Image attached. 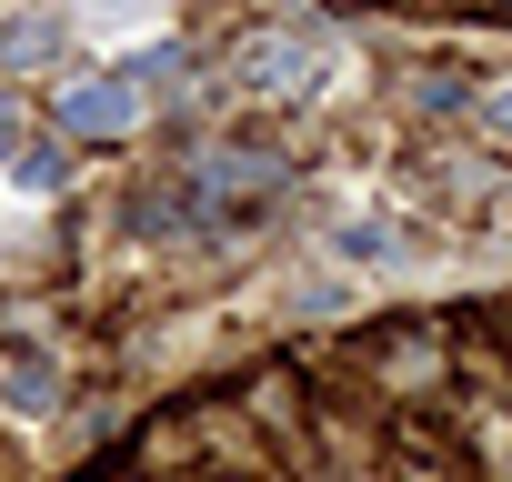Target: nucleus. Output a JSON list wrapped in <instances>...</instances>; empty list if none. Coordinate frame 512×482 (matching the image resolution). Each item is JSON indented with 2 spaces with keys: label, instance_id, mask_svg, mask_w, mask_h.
Returning <instances> with one entry per match:
<instances>
[{
  "label": "nucleus",
  "instance_id": "nucleus-1",
  "mask_svg": "<svg viewBox=\"0 0 512 482\" xmlns=\"http://www.w3.org/2000/svg\"><path fill=\"white\" fill-rule=\"evenodd\" d=\"M312 71H332V41H322V31H262V41L231 51V81L262 91V101H302Z\"/></svg>",
  "mask_w": 512,
  "mask_h": 482
},
{
  "label": "nucleus",
  "instance_id": "nucleus-2",
  "mask_svg": "<svg viewBox=\"0 0 512 482\" xmlns=\"http://www.w3.org/2000/svg\"><path fill=\"white\" fill-rule=\"evenodd\" d=\"M151 81H131V71H111V81H81V91H61V131H141L151 121Z\"/></svg>",
  "mask_w": 512,
  "mask_h": 482
},
{
  "label": "nucleus",
  "instance_id": "nucleus-3",
  "mask_svg": "<svg viewBox=\"0 0 512 482\" xmlns=\"http://www.w3.org/2000/svg\"><path fill=\"white\" fill-rule=\"evenodd\" d=\"M332 252H342V262H402V231H392L382 211H352V221L332 231Z\"/></svg>",
  "mask_w": 512,
  "mask_h": 482
},
{
  "label": "nucleus",
  "instance_id": "nucleus-4",
  "mask_svg": "<svg viewBox=\"0 0 512 482\" xmlns=\"http://www.w3.org/2000/svg\"><path fill=\"white\" fill-rule=\"evenodd\" d=\"M0 392H11V412H51L61 402V372L51 362H0Z\"/></svg>",
  "mask_w": 512,
  "mask_h": 482
},
{
  "label": "nucleus",
  "instance_id": "nucleus-5",
  "mask_svg": "<svg viewBox=\"0 0 512 482\" xmlns=\"http://www.w3.org/2000/svg\"><path fill=\"white\" fill-rule=\"evenodd\" d=\"M11 181H21V191H61V181H71V151H61V141H21Z\"/></svg>",
  "mask_w": 512,
  "mask_h": 482
},
{
  "label": "nucleus",
  "instance_id": "nucleus-6",
  "mask_svg": "<svg viewBox=\"0 0 512 482\" xmlns=\"http://www.w3.org/2000/svg\"><path fill=\"white\" fill-rule=\"evenodd\" d=\"M51 51H61L51 21H11V31H0V61H11V71H31V61H51Z\"/></svg>",
  "mask_w": 512,
  "mask_h": 482
},
{
  "label": "nucleus",
  "instance_id": "nucleus-7",
  "mask_svg": "<svg viewBox=\"0 0 512 482\" xmlns=\"http://www.w3.org/2000/svg\"><path fill=\"white\" fill-rule=\"evenodd\" d=\"M71 11H81L91 31H141V21L161 11V0H71Z\"/></svg>",
  "mask_w": 512,
  "mask_h": 482
},
{
  "label": "nucleus",
  "instance_id": "nucleus-8",
  "mask_svg": "<svg viewBox=\"0 0 512 482\" xmlns=\"http://www.w3.org/2000/svg\"><path fill=\"white\" fill-rule=\"evenodd\" d=\"M0 151H21V121H11V111H0Z\"/></svg>",
  "mask_w": 512,
  "mask_h": 482
},
{
  "label": "nucleus",
  "instance_id": "nucleus-9",
  "mask_svg": "<svg viewBox=\"0 0 512 482\" xmlns=\"http://www.w3.org/2000/svg\"><path fill=\"white\" fill-rule=\"evenodd\" d=\"M492 121H502V131H512V91H492Z\"/></svg>",
  "mask_w": 512,
  "mask_h": 482
}]
</instances>
